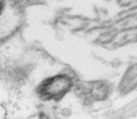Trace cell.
I'll return each mask as SVG.
<instances>
[{
	"label": "cell",
	"mask_w": 137,
	"mask_h": 119,
	"mask_svg": "<svg viewBox=\"0 0 137 119\" xmlns=\"http://www.w3.org/2000/svg\"><path fill=\"white\" fill-rule=\"evenodd\" d=\"M79 80L74 73L60 72L41 81L36 87V94L41 101L59 102L74 90Z\"/></svg>",
	"instance_id": "6da1fadb"
},
{
	"label": "cell",
	"mask_w": 137,
	"mask_h": 119,
	"mask_svg": "<svg viewBox=\"0 0 137 119\" xmlns=\"http://www.w3.org/2000/svg\"><path fill=\"white\" fill-rule=\"evenodd\" d=\"M73 90L82 104L89 106L108 99L112 93V86L105 80H79Z\"/></svg>",
	"instance_id": "7a4b0ae2"
},
{
	"label": "cell",
	"mask_w": 137,
	"mask_h": 119,
	"mask_svg": "<svg viewBox=\"0 0 137 119\" xmlns=\"http://www.w3.org/2000/svg\"><path fill=\"white\" fill-rule=\"evenodd\" d=\"M137 15V12H134L132 13H130L127 14L124 17H122L121 18H119L117 20H116L114 21V24H118L119 23H122L124 20H128L130 19L135 18Z\"/></svg>",
	"instance_id": "3957f363"
},
{
	"label": "cell",
	"mask_w": 137,
	"mask_h": 119,
	"mask_svg": "<svg viewBox=\"0 0 137 119\" xmlns=\"http://www.w3.org/2000/svg\"><path fill=\"white\" fill-rule=\"evenodd\" d=\"M7 116V110L3 104L0 103V119H6Z\"/></svg>",
	"instance_id": "277c9868"
},
{
	"label": "cell",
	"mask_w": 137,
	"mask_h": 119,
	"mask_svg": "<svg viewBox=\"0 0 137 119\" xmlns=\"http://www.w3.org/2000/svg\"><path fill=\"white\" fill-rule=\"evenodd\" d=\"M137 30V25L127 27L126 28H123L119 31V33H125L132 31Z\"/></svg>",
	"instance_id": "5b68a950"
},
{
	"label": "cell",
	"mask_w": 137,
	"mask_h": 119,
	"mask_svg": "<svg viewBox=\"0 0 137 119\" xmlns=\"http://www.w3.org/2000/svg\"><path fill=\"white\" fill-rule=\"evenodd\" d=\"M6 0H0V17L3 15L5 9Z\"/></svg>",
	"instance_id": "8992f818"
},
{
	"label": "cell",
	"mask_w": 137,
	"mask_h": 119,
	"mask_svg": "<svg viewBox=\"0 0 137 119\" xmlns=\"http://www.w3.org/2000/svg\"><path fill=\"white\" fill-rule=\"evenodd\" d=\"M133 3H134V1L133 0H130V1L127 2L122 3H121L119 5V7L121 8H128Z\"/></svg>",
	"instance_id": "52a82bcc"
},
{
	"label": "cell",
	"mask_w": 137,
	"mask_h": 119,
	"mask_svg": "<svg viewBox=\"0 0 137 119\" xmlns=\"http://www.w3.org/2000/svg\"><path fill=\"white\" fill-rule=\"evenodd\" d=\"M99 12H100L102 14H103L104 15V16H106L108 14V10L105 8H100L99 9Z\"/></svg>",
	"instance_id": "ba28073f"
},
{
	"label": "cell",
	"mask_w": 137,
	"mask_h": 119,
	"mask_svg": "<svg viewBox=\"0 0 137 119\" xmlns=\"http://www.w3.org/2000/svg\"><path fill=\"white\" fill-rule=\"evenodd\" d=\"M121 23H122L121 24V27L123 28H124L128 27V26L129 25L130 22L129 20H126L123 21Z\"/></svg>",
	"instance_id": "9c48e42d"
},
{
	"label": "cell",
	"mask_w": 137,
	"mask_h": 119,
	"mask_svg": "<svg viewBox=\"0 0 137 119\" xmlns=\"http://www.w3.org/2000/svg\"><path fill=\"white\" fill-rule=\"evenodd\" d=\"M137 10V5L133 6L132 7L129 8L128 9H127V13H129L131 12H134L136 10Z\"/></svg>",
	"instance_id": "30bf717a"
},
{
	"label": "cell",
	"mask_w": 137,
	"mask_h": 119,
	"mask_svg": "<svg viewBox=\"0 0 137 119\" xmlns=\"http://www.w3.org/2000/svg\"><path fill=\"white\" fill-rule=\"evenodd\" d=\"M127 9L121 10L117 14V17H121L122 15L127 14Z\"/></svg>",
	"instance_id": "8fae6325"
},
{
	"label": "cell",
	"mask_w": 137,
	"mask_h": 119,
	"mask_svg": "<svg viewBox=\"0 0 137 119\" xmlns=\"http://www.w3.org/2000/svg\"><path fill=\"white\" fill-rule=\"evenodd\" d=\"M129 34L127 33V34H124L123 36H122V37L121 38L120 41L124 42V41H127V38L129 37Z\"/></svg>",
	"instance_id": "7c38bea8"
},
{
	"label": "cell",
	"mask_w": 137,
	"mask_h": 119,
	"mask_svg": "<svg viewBox=\"0 0 137 119\" xmlns=\"http://www.w3.org/2000/svg\"><path fill=\"white\" fill-rule=\"evenodd\" d=\"M123 0H116V3L118 5H120L121 3H122Z\"/></svg>",
	"instance_id": "4fadbf2b"
},
{
	"label": "cell",
	"mask_w": 137,
	"mask_h": 119,
	"mask_svg": "<svg viewBox=\"0 0 137 119\" xmlns=\"http://www.w3.org/2000/svg\"><path fill=\"white\" fill-rule=\"evenodd\" d=\"M104 1H105L106 2H108V3H110V2H111L112 0H104Z\"/></svg>",
	"instance_id": "5bb4252c"
},
{
	"label": "cell",
	"mask_w": 137,
	"mask_h": 119,
	"mask_svg": "<svg viewBox=\"0 0 137 119\" xmlns=\"http://www.w3.org/2000/svg\"><path fill=\"white\" fill-rule=\"evenodd\" d=\"M135 20H137V15L136 16V17L135 18Z\"/></svg>",
	"instance_id": "9a60e30c"
},
{
	"label": "cell",
	"mask_w": 137,
	"mask_h": 119,
	"mask_svg": "<svg viewBox=\"0 0 137 119\" xmlns=\"http://www.w3.org/2000/svg\"><path fill=\"white\" fill-rule=\"evenodd\" d=\"M134 1L135 3H137V0H134Z\"/></svg>",
	"instance_id": "2e32d148"
},
{
	"label": "cell",
	"mask_w": 137,
	"mask_h": 119,
	"mask_svg": "<svg viewBox=\"0 0 137 119\" xmlns=\"http://www.w3.org/2000/svg\"><path fill=\"white\" fill-rule=\"evenodd\" d=\"M44 119H49V118H45Z\"/></svg>",
	"instance_id": "e0dca14e"
}]
</instances>
